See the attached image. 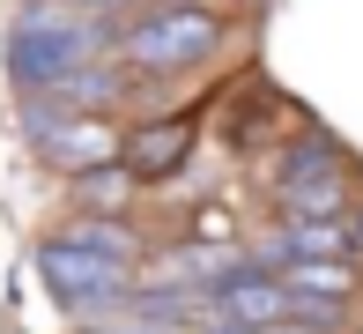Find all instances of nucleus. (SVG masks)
<instances>
[{
  "label": "nucleus",
  "mask_w": 363,
  "mask_h": 334,
  "mask_svg": "<svg viewBox=\"0 0 363 334\" xmlns=\"http://www.w3.org/2000/svg\"><path fill=\"white\" fill-rule=\"evenodd\" d=\"M104 53H119V23H96L74 0H23L8 23V45H0V67H8L15 97H45L60 75Z\"/></svg>",
  "instance_id": "f257e3e1"
},
{
  "label": "nucleus",
  "mask_w": 363,
  "mask_h": 334,
  "mask_svg": "<svg viewBox=\"0 0 363 334\" xmlns=\"http://www.w3.org/2000/svg\"><path fill=\"white\" fill-rule=\"evenodd\" d=\"M223 53H230V15L208 0H148L119 23V60L156 82H178Z\"/></svg>",
  "instance_id": "f03ea898"
},
{
  "label": "nucleus",
  "mask_w": 363,
  "mask_h": 334,
  "mask_svg": "<svg viewBox=\"0 0 363 334\" xmlns=\"http://www.w3.org/2000/svg\"><path fill=\"white\" fill-rule=\"evenodd\" d=\"M38 275H45V297H52V305L67 312L74 327H96V320H119L126 290H134V282H141L134 267H119V260L89 253V245H74L67 230L38 245Z\"/></svg>",
  "instance_id": "7ed1b4c3"
},
{
  "label": "nucleus",
  "mask_w": 363,
  "mask_h": 334,
  "mask_svg": "<svg viewBox=\"0 0 363 334\" xmlns=\"http://www.w3.org/2000/svg\"><path fill=\"white\" fill-rule=\"evenodd\" d=\"M23 141L38 149V163L52 178H74V171H96L126 149V134L111 126V112H67L52 97H23Z\"/></svg>",
  "instance_id": "20e7f679"
},
{
  "label": "nucleus",
  "mask_w": 363,
  "mask_h": 334,
  "mask_svg": "<svg viewBox=\"0 0 363 334\" xmlns=\"http://www.w3.org/2000/svg\"><path fill=\"white\" fill-rule=\"evenodd\" d=\"M208 305L216 312H230V320H252V327H274L282 334V320H289V282L274 275V267H245V275H230V282H216L208 290Z\"/></svg>",
  "instance_id": "39448f33"
},
{
  "label": "nucleus",
  "mask_w": 363,
  "mask_h": 334,
  "mask_svg": "<svg viewBox=\"0 0 363 334\" xmlns=\"http://www.w3.org/2000/svg\"><path fill=\"white\" fill-rule=\"evenodd\" d=\"M119 156L141 171V186H156V178H178V171H186V156H193V126H186V119H171V126H134Z\"/></svg>",
  "instance_id": "423d86ee"
},
{
  "label": "nucleus",
  "mask_w": 363,
  "mask_h": 334,
  "mask_svg": "<svg viewBox=\"0 0 363 334\" xmlns=\"http://www.w3.org/2000/svg\"><path fill=\"white\" fill-rule=\"evenodd\" d=\"M141 193V171L126 156H111V163H96V171H74L67 178V200H74V215H126V200Z\"/></svg>",
  "instance_id": "0eeeda50"
},
{
  "label": "nucleus",
  "mask_w": 363,
  "mask_h": 334,
  "mask_svg": "<svg viewBox=\"0 0 363 334\" xmlns=\"http://www.w3.org/2000/svg\"><path fill=\"white\" fill-rule=\"evenodd\" d=\"M67 238L89 245V253H104V260H119V267H134V275L148 267V253H156L126 215H67Z\"/></svg>",
  "instance_id": "6e6552de"
},
{
  "label": "nucleus",
  "mask_w": 363,
  "mask_h": 334,
  "mask_svg": "<svg viewBox=\"0 0 363 334\" xmlns=\"http://www.w3.org/2000/svg\"><path fill=\"white\" fill-rule=\"evenodd\" d=\"M274 215H356V208H349V171L274 178Z\"/></svg>",
  "instance_id": "1a4fd4ad"
},
{
  "label": "nucleus",
  "mask_w": 363,
  "mask_h": 334,
  "mask_svg": "<svg viewBox=\"0 0 363 334\" xmlns=\"http://www.w3.org/2000/svg\"><path fill=\"white\" fill-rule=\"evenodd\" d=\"M289 297H334V305H356L363 290V267L356 260H282Z\"/></svg>",
  "instance_id": "9d476101"
},
{
  "label": "nucleus",
  "mask_w": 363,
  "mask_h": 334,
  "mask_svg": "<svg viewBox=\"0 0 363 334\" xmlns=\"http://www.w3.org/2000/svg\"><path fill=\"white\" fill-rule=\"evenodd\" d=\"M311 171H349L341 141H326V134H304V141H289V149H282V178H311Z\"/></svg>",
  "instance_id": "9b49d317"
},
{
  "label": "nucleus",
  "mask_w": 363,
  "mask_h": 334,
  "mask_svg": "<svg viewBox=\"0 0 363 334\" xmlns=\"http://www.w3.org/2000/svg\"><path fill=\"white\" fill-rule=\"evenodd\" d=\"M282 334H349V305H334V297H296Z\"/></svg>",
  "instance_id": "f8f14e48"
},
{
  "label": "nucleus",
  "mask_w": 363,
  "mask_h": 334,
  "mask_svg": "<svg viewBox=\"0 0 363 334\" xmlns=\"http://www.w3.org/2000/svg\"><path fill=\"white\" fill-rule=\"evenodd\" d=\"M186 238H201V245H245V238H238V215H230L223 200H208V208L186 215Z\"/></svg>",
  "instance_id": "ddd939ff"
},
{
  "label": "nucleus",
  "mask_w": 363,
  "mask_h": 334,
  "mask_svg": "<svg viewBox=\"0 0 363 334\" xmlns=\"http://www.w3.org/2000/svg\"><path fill=\"white\" fill-rule=\"evenodd\" d=\"M82 15H96V23H126L134 8H148V0H74Z\"/></svg>",
  "instance_id": "4468645a"
},
{
  "label": "nucleus",
  "mask_w": 363,
  "mask_h": 334,
  "mask_svg": "<svg viewBox=\"0 0 363 334\" xmlns=\"http://www.w3.org/2000/svg\"><path fill=\"white\" fill-rule=\"evenodd\" d=\"M193 334H274V327H252V320H230V312H208Z\"/></svg>",
  "instance_id": "2eb2a0df"
},
{
  "label": "nucleus",
  "mask_w": 363,
  "mask_h": 334,
  "mask_svg": "<svg viewBox=\"0 0 363 334\" xmlns=\"http://www.w3.org/2000/svg\"><path fill=\"white\" fill-rule=\"evenodd\" d=\"M74 334H119V327H74Z\"/></svg>",
  "instance_id": "dca6fc26"
},
{
  "label": "nucleus",
  "mask_w": 363,
  "mask_h": 334,
  "mask_svg": "<svg viewBox=\"0 0 363 334\" xmlns=\"http://www.w3.org/2000/svg\"><path fill=\"white\" fill-rule=\"evenodd\" d=\"M356 245H363V208H356Z\"/></svg>",
  "instance_id": "f3484780"
},
{
  "label": "nucleus",
  "mask_w": 363,
  "mask_h": 334,
  "mask_svg": "<svg viewBox=\"0 0 363 334\" xmlns=\"http://www.w3.org/2000/svg\"><path fill=\"white\" fill-rule=\"evenodd\" d=\"M208 8H223V0H208Z\"/></svg>",
  "instance_id": "a211bd4d"
}]
</instances>
